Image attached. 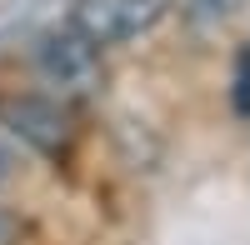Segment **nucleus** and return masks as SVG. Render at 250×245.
<instances>
[{
    "instance_id": "obj_1",
    "label": "nucleus",
    "mask_w": 250,
    "mask_h": 245,
    "mask_svg": "<svg viewBox=\"0 0 250 245\" xmlns=\"http://www.w3.org/2000/svg\"><path fill=\"white\" fill-rule=\"evenodd\" d=\"M35 75L60 100H85V95L100 90L105 65H100V50L75 25H55V30H45L35 40Z\"/></svg>"
},
{
    "instance_id": "obj_3",
    "label": "nucleus",
    "mask_w": 250,
    "mask_h": 245,
    "mask_svg": "<svg viewBox=\"0 0 250 245\" xmlns=\"http://www.w3.org/2000/svg\"><path fill=\"white\" fill-rule=\"evenodd\" d=\"M0 125L10 135H20L25 145L45 150V155L70 145V120L60 110V100H50V95H10V100H0Z\"/></svg>"
},
{
    "instance_id": "obj_5",
    "label": "nucleus",
    "mask_w": 250,
    "mask_h": 245,
    "mask_svg": "<svg viewBox=\"0 0 250 245\" xmlns=\"http://www.w3.org/2000/svg\"><path fill=\"white\" fill-rule=\"evenodd\" d=\"M235 115L250 120V50L235 55Z\"/></svg>"
},
{
    "instance_id": "obj_4",
    "label": "nucleus",
    "mask_w": 250,
    "mask_h": 245,
    "mask_svg": "<svg viewBox=\"0 0 250 245\" xmlns=\"http://www.w3.org/2000/svg\"><path fill=\"white\" fill-rule=\"evenodd\" d=\"M240 0H185V20H190L195 30H220L225 20L235 15Z\"/></svg>"
},
{
    "instance_id": "obj_6",
    "label": "nucleus",
    "mask_w": 250,
    "mask_h": 245,
    "mask_svg": "<svg viewBox=\"0 0 250 245\" xmlns=\"http://www.w3.org/2000/svg\"><path fill=\"white\" fill-rule=\"evenodd\" d=\"M15 230H20V225H15V215L0 205V245H15Z\"/></svg>"
},
{
    "instance_id": "obj_7",
    "label": "nucleus",
    "mask_w": 250,
    "mask_h": 245,
    "mask_svg": "<svg viewBox=\"0 0 250 245\" xmlns=\"http://www.w3.org/2000/svg\"><path fill=\"white\" fill-rule=\"evenodd\" d=\"M10 175H15V155H10L5 145H0V185H5V180H10Z\"/></svg>"
},
{
    "instance_id": "obj_2",
    "label": "nucleus",
    "mask_w": 250,
    "mask_h": 245,
    "mask_svg": "<svg viewBox=\"0 0 250 245\" xmlns=\"http://www.w3.org/2000/svg\"><path fill=\"white\" fill-rule=\"evenodd\" d=\"M165 15V0H80L70 25L90 40V45H120L150 30Z\"/></svg>"
}]
</instances>
